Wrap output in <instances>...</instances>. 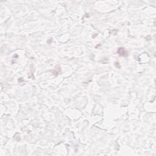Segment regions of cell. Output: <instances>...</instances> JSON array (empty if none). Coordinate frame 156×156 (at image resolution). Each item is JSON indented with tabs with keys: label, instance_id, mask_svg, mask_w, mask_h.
<instances>
[{
	"label": "cell",
	"instance_id": "1",
	"mask_svg": "<svg viewBox=\"0 0 156 156\" xmlns=\"http://www.w3.org/2000/svg\"><path fill=\"white\" fill-rule=\"evenodd\" d=\"M117 53L120 56H122V57H126V56H127L128 55V51L124 48H118V49L117 51Z\"/></svg>",
	"mask_w": 156,
	"mask_h": 156
}]
</instances>
